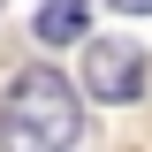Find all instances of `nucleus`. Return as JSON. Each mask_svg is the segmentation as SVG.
Returning <instances> with one entry per match:
<instances>
[{"label": "nucleus", "instance_id": "4", "mask_svg": "<svg viewBox=\"0 0 152 152\" xmlns=\"http://www.w3.org/2000/svg\"><path fill=\"white\" fill-rule=\"evenodd\" d=\"M114 8H122V15H152V0H114Z\"/></svg>", "mask_w": 152, "mask_h": 152}, {"label": "nucleus", "instance_id": "2", "mask_svg": "<svg viewBox=\"0 0 152 152\" xmlns=\"http://www.w3.org/2000/svg\"><path fill=\"white\" fill-rule=\"evenodd\" d=\"M145 84H152V61L137 53L129 38H91L84 46V91L99 107H137Z\"/></svg>", "mask_w": 152, "mask_h": 152}, {"label": "nucleus", "instance_id": "3", "mask_svg": "<svg viewBox=\"0 0 152 152\" xmlns=\"http://www.w3.org/2000/svg\"><path fill=\"white\" fill-rule=\"evenodd\" d=\"M31 31H38V46H76V38H91V0H46Z\"/></svg>", "mask_w": 152, "mask_h": 152}, {"label": "nucleus", "instance_id": "1", "mask_svg": "<svg viewBox=\"0 0 152 152\" xmlns=\"http://www.w3.org/2000/svg\"><path fill=\"white\" fill-rule=\"evenodd\" d=\"M84 99L61 69H23L0 99V145L8 152H76Z\"/></svg>", "mask_w": 152, "mask_h": 152}]
</instances>
